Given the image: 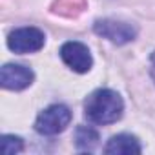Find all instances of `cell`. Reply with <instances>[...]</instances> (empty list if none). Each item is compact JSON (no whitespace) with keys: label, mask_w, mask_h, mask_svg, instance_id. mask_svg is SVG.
Returning <instances> with one entry per match:
<instances>
[{"label":"cell","mask_w":155,"mask_h":155,"mask_svg":"<svg viewBox=\"0 0 155 155\" xmlns=\"http://www.w3.org/2000/svg\"><path fill=\"white\" fill-rule=\"evenodd\" d=\"M151 79H153V82H155V51H153V55H151Z\"/></svg>","instance_id":"8fae6325"},{"label":"cell","mask_w":155,"mask_h":155,"mask_svg":"<svg viewBox=\"0 0 155 155\" xmlns=\"http://www.w3.org/2000/svg\"><path fill=\"white\" fill-rule=\"evenodd\" d=\"M99 144V133L91 126H79L75 130V146L81 151H91Z\"/></svg>","instance_id":"ba28073f"},{"label":"cell","mask_w":155,"mask_h":155,"mask_svg":"<svg viewBox=\"0 0 155 155\" xmlns=\"http://www.w3.org/2000/svg\"><path fill=\"white\" fill-rule=\"evenodd\" d=\"M0 148H2L4 155H15L24 150V140L15 135H4L2 140H0Z\"/></svg>","instance_id":"9c48e42d"},{"label":"cell","mask_w":155,"mask_h":155,"mask_svg":"<svg viewBox=\"0 0 155 155\" xmlns=\"http://www.w3.org/2000/svg\"><path fill=\"white\" fill-rule=\"evenodd\" d=\"M124 113L122 97L113 90H97L84 102V115L91 124H113Z\"/></svg>","instance_id":"6da1fadb"},{"label":"cell","mask_w":155,"mask_h":155,"mask_svg":"<svg viewBox=\"0 0 155 155\" xmlns=\"http://www.w3.org/2000/svg\"><path fill=\"white\" fill-rule=\"evenodd\" d=\"M60 58L75 73H88L93 66V58H91L88 46H84L82 42H75V40L66 42L60 48Z\"/></svg>","instance_id":"5b68a950"},{"label":"cell","mask_w":155,"mask_h":155,"mask_svg":"<svg viewBox=\"0 0 155 155\" xmlns=\"http://www.w3.org/2000/svg\"><path fill=\"white\" fill-rule=\"evenodd\" d=\"M46 44V35L38 28H20L9 33L8 48L15 53H35L40 51Z\"/></svg>","instance_id":"277c9868"},{"label":"cell","mask_w":155,"mask_h":155,"mask_svg":"<svg viewBox=\"0 0 155 155\" xmlns=\"http://www.w3.org/2000/svg\"><path fill=\"white\" fill-rule=\"evenodd\" d=\"M140 151H142V146H140L139 139L130 133L115 135L104 146V153H108V155H137Z\"/></svg>","instance_id":"52a82bcc"},{"label":"cell","mask_w":155,"mask_h":155,"mask_svg":"<svg viewBox=\"0 0 155 155\" xmlns=\"http://www.w3.org/2000/svg\"><path fill=\"white\" fill-rule=\"evenodd\" d=\"M71 122V111L64 104L48 106L35 120V130L40 135H57L62 133Z\"/></svg>","instance_id":"7a4b0ae2"},{"label":"cell","mask_w":155,"mask_h":155,"mask_svg":"<svg viewBox=\"0 0 155 155\" xmlns=\"http://www.w3.org/2000/svg\"><path fill=\"white\" fill-rule=\"evenodd\" d=\"M71 8H75L77 11H82L84 0H60V2H58V9H55V11L66 15V9H71Z\"/></svg>","instance_id":"30bf717a"},{"label":"cell","mask_w":155,"mask_h":155,"mask_svg":"<svg viewBox=\"0 0 155 155\" xmlns=\"http://www.w3.org/2000/svg\"><path fill=\"white\" fill-rule=\"evenodd\" d=\"M93 31L99 37L108 38L110 42H113L117 46L128 44V42L135 40V37H137V28L133 24H128V22H122V20H113V18L95 20Z\"/></svg>","instance_id":"3957f363"},{"label":"cell","mask_w":155,"mask_h":155,"mask_svg":"<svg viewBox=\"0 0 155 155\" xmlns=\"http://www.w3.org/2000/svg\"><path fill=\"white\" fill-rule=\"evenodd\" d=\"M35 75L28 66L22 64H6L0 69V84L6 90L20 91L33 84Z\"/></svg>","instance_id":"8992f818"}]
</instances>
